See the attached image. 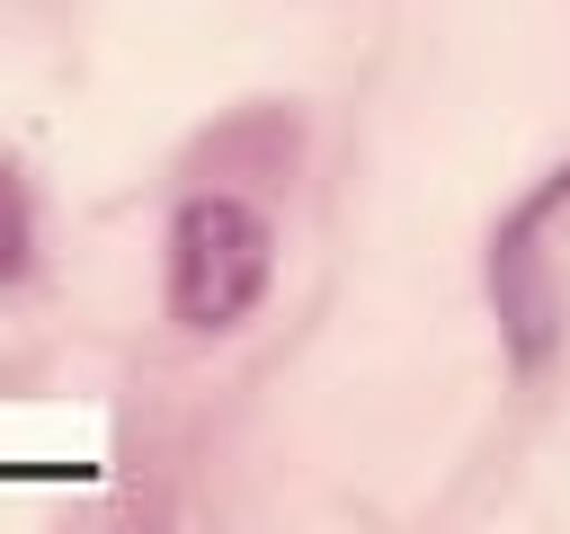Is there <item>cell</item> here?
<instances>
[{
    "label": "cell",
    "instance_id": "cell-1",
    "mask_svg": "<svg viewBox=\"0 0 570 534\" xmlns=\"http://www.w3.org/2000/svg\"><path fill=\"white\" fill-rule=\"evenodd\" d=\"M276 285V222L223 187L187 196L169 214V320L196 338L240 329Z\"/></svg>",
    "mask_w": 570,
    "mask_h": 534
},
{
    "label": "cell",
    "instance_id": "cell-2",
    "mask_svg": "<svg viewBox=\"0 0 570 534\" xmlns=\"http://www.w3.org/2000/svg\"><path fill=\"white\" fill-rule=\"evenodd\" d=\"M561 214H570V160L543 169V178L499 214V231H490V312H499V338H508L517 374H543V365L561 356V329H570L561 276H552V249H543Z\"/></svg>",
    "mask_w": 570,
    "mask_h": 534
},
{
    "label": "cell",
    "instance_id": "cell-3",
    "mask_svg": "<svg viewBox=\"0 0 570 534\" xmlns=\"http://www.w3.org/2000/svg\"><path fill=\"white\" fill-rule=\"evenodd\" d=\"M36 267V196L18 178V160H0V285H18Z\"/></svg>",
    "mask_w": 570,
    "mask_h": 534
}]
</instances>
